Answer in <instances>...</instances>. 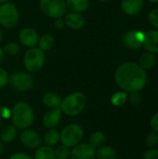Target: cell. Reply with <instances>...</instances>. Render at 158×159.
<instances>
[{
  "label": "cell",
  "instance_id": "7402d4cb",
  "mask_svg": "<svg viewBox=\"0 0 158 159\" xmlns=\"http://www.w3.org/2000/svg\"><path fill=\"white\" fill-rule=\"evenodd\" d=\"M67 7L73 12L81 13L88 9V0H65Z\"/></svg>",
  "mask_w": 158,
  "mask_h": 159
},
{
  "label": "cell",
  "instance_id": "ee69618b",
  "mask_svg": "<svg viewBox=\"0 0 158 159\" xmlns=\"http://www.w3.org/2000/svg\"><path fill=\"white\" fill-rule=\"evenodd\" d=\"M1 127H2V119L0 118V129H1Z\"/></svg>",
  "mask_w": 158,
  "mask_h": 159
},
{
  "label": "cell",
  "instance_id": "8992f818",
  "mask_svg": "<svg viewBox=\"0 0 158 159\" xmlns=\"http://www.w3.org/2000/svg\"><path fill=\"white\" fill-rule=\"evenodd\" d=\"M40 8L42 12L50 18H62L67 13L65 0H40Z\"/></svg>",
  "mask_w": 158,
  "mask_h": 159
},
{
  "label": "cell",
  "instance_id": "d6986e66",
  "mask_svg": "<svg viewBox=\"0 0 158 159\" xmlns=\"http://www.w3.org/2000/svg\"><path fill=\"white\" fill-rule=\"evenodd\" d=\"M18 135V129L12 124L7 125L0 131V141L3 143H12Z\"/></svg>",
  "mask_w": 158,
  "mask_h": 159
},
{
  "label": "cell",
  "instance_id": "1f68e13d",
  "mask_svg": "<svg viewBox=\"0 0 158 159\" xmlns=\"http://www.w3.org/2000/svg\"><path fill=\"white\" fill-rule=\"evenodd\" d=\"M143 159H158V149L151 148L143 154Z\"/></svg>",
  "mask_w": 158,
  "mask_h": 159
},
{
  "label": "cell",
  "instance_id": "5bb4252c",
  "mask_svg": "<svg viewBox=\"0 0 158 159\" xmlns=\"http://www.w3.org/2000/svg\"><path fill=\"white\" fill-rule=\"evenodd\" d=\"M142 47L149 52L158 54V30H150L144 33Z\"/></svg>",
  "mask_w": 158,
  "mask_h": 159
},
{
  "label": "cell",
  "instance_id": "ffe728a7",
  "mask_svg": "<svg viewBox=\"0 0 158 159\" xmlns=\"http://www.w3.org/2000/svg\"><path fill=\"white\" fill-rule=\"evenodd\" d=\"M96 159H117V152L109 145H102L96 149Z\"/></svg>",
  "mask_w": 158,
  "mask_h": 159
},
{
  "label": "cell",
  "instance_id": "ba28073f",
  "mask_svg": "<svg viewBox=\"0 0 158 159\" xmlns=\"http://www.w3.org/2000/svg\"><path fill=\"white\" fill-rule=\"evenodd\" d=\"M8 83L19 92H26L34 86V79L30 74L26 72H14L8 76Z\"/></svg>",
  "mask_w": 158,
  "mask_h": 159
},
{
  "label": "cell",
  "instance_id": "30bf717a",
  "mask_svg": "<svg viewBox=\"0 0 158 159\" xmlns=\"http://www.w3.org/2000/svg\"><path fill=\"white\" fill-rule=\"evenodd\" d=\"M69 159H96V149L88 143H80L70 149Z\"/></svg>",
  "mask_w": 158,
  "mask_h": 159
},
{
  "label": "cell",
  "instance_id": "4dcf8cb0",
  "mask_svg": "<svg viewBox=\"0 0 158 159\" xmlns=\"http://www.w3.org/2000/svg\"><path fill=\"white\" fill-rule=\"evenodd\" d=\"M128 101L129 102V103L131 105L138 106L142 102V96H141L140 92H132V93H129V95L128 97Z\"/></svg>",
  "mask_w": 158,
  "mask_h": 159
},
{
  "label": "cell",
  "instance_id": "603a6c76",
  "mask_svg": "<svg viewBox=\"0 0 158 159\" xmlns=\"http://www.w3.org/2000/svg\"><path fill=\"white\" fill-rule=\"evenodd\" d=\"M34 159H55L54 157V149L53 147L41 145L37 149H35Z\"/></svg>",
  "mask_w": 158,
  "mask_h": 159
},
{
  "label": "cell",
  "instance_id": "484cf974",
  "mask_svg": "<svg viewBox=\"0 0 158 159\" xmlns=\"http://www.w3.org/2000/svg\"><path fill=\"white\" fill-rule=\"evenodd\" d=\"M128 93L124 90L115 92L111 97V103L115 107H120L125 104L128 101Z\"/></svg>",
  "mask_w": 158,
  "mask_h": 159
},
{
  "label": "cell",
  "instance_id": "f546056e",
  "mask_svg": "<svg viewBox=\"0 0 158 159\" xmlns=\"http://www.w3.org/2000/svg\"><path fill=\"white\" fill-rule=\"evenodd\" d=\"M147 20H148L150 25H152L155 29L158 30V7L152 9L148 13Z\"/></svg>",
  "mask_w": 158,
  "mask_h": 159
},
{
  "label": "cell",
  "instance_id": "e0dca14e",
  "mask_svg": "<svg viewBox=\"0 0 158 159\" xmlns=\"http://www.w3.org/2000/svg\"><path fill=\"white\" fill-rule=\"evenodd\" d=\"M61 140L60 131L57 129H48L42 136V143L44 145L54 147L58 145Z\"/></svg>",
  "mask_w": 158,
  "mask_h": 159
},
{
  "label": "cell",
  "instance_id": "f1b7e54d",
  "mask_svg": "<svg viewBox=\"0 0 158 159\" xmlns=\"http://www.w3.org/2000/svg\"><path fill=\"white\" fill-rule=\"evenodd\" d=\"M3 50L5 53H7V55H10V56H15L17 55L20 48V46L15 43V42H10V43H7V45H5V47L3 48Z\"/></svg>",
  "mask_w": 158,
  "mask_h": 159
},
{
  "label": "cell",
  "instance_id": "7c38bea8",
  "mask_svg": "<svg viewBox=\"0 0 158 159\" xmlns=\"http://www.w3.org/2000/svg\"><path fill=\"white\" fill-rule=\"evenodd\" d=\"M62 113L60 108L49 109L42 117V125L47 129H56L61 120Z\"/></svg>",
  "mask_w": 158,
  "mask_h": 159
},
{
  "label": "cell",
  "instance_id": "b9f144b4",
  "mask_svg": "<svg viewBox=\"0 0 158 159\" xmlns=\"http://www.w3.org/2000/svg\"><path fill=\"white\" fill-rule=\"evenodd\" d=\"M6 2H7V0H0V5H2V4H4Z\"/></svg>",
  "mask_w": 158,
  "mask_h": 159
},
{
  "label": "cell",
  "instance_id": "7a4b0ae2",
  "mask_svg": "<svg viewBox=\"0 0 158 159\" xmlns=\"http://www.w3.org/2000/svg\"><path fill=\"white\" fill-rule=\"evenodd\" d=\"M11 122L17 129L30 128L34 121V112L32 106L25 102H16L11 109Z\"/></svg>",
  "mask_w": 158,
  "mask_h": 159
},
{
  "label": "cell",
  "instance_id": "f35d334b",
  "mask_svg": "<svg viewBox=\"0 0 158 159\" xmlns=\"http://www.w3.org/2000/svg\"><path fill=\"white\" fill-rule=\"evenodd\" d=\"M5 151V146H4V143L0 141V155H2Z\"/></svg>",
  "mask_w": 158,
  "mask_h": 159
},
{
  "label": "cell",
  "instance_id": "2e32d148",
  "mask_svg": "<svg viewBox=\"0 0 158 159\" xmlns=\"http://www.w3.org/2000/svg\"><path fill=\"white\" fill-rule=\"evenodd\" d=\"M64 22L65 24L73 29V30H79L84 26L85 23V19L84 17L77 12H70L66 13L64 16Z\"/></svg>",
  "mask_w": 158,
  "mask_h": 159
},
{
  "label": "cell",
  "instance_id": "836d02e7",
  "mask_svg": "<svg viewBox=\"0 0 158 159\" xmlns=\"http://www.w3.org/2000/svg\"><path fill=\"white\" fill-rule=\"evenodd\" d=\"M11 117V110L7 106H1L0 107V118L4 120L10 119Z\"/></svg>",
  "mask_w": 158,
  "mask_h": 159
},
{
  "label": "cell",
  "instance_id": "44dd1931",
  "mask_svg": "<svg viewBox=\"0 0 158 159\" xmlns=\"http://www.w3.org/2000/svg\"><path fill=\"white\" fill-rule=\"evenodd\" d=\"M156 64V56L154 53L149 52V51H145L143 52L139 60V65L145 71L147 70H151Z\"/></svg>",
  "mask_w": 158,
  "mask_h": 159
},
{
  "label": "cell",
  "instance_id": "9c48e42d",
  "mask_svg": "<svg viewBox=\"0 0 158 159\" xmlns=\"http://www.w3.org/2000/svg\"><path fill=\"white\" fill-rule=\"evenodd\" d=\"M20 143L27 149L35 150L42 145V136L33 129H24L19 135Z\"/></svg>",
  "mask_w": 158,
  "mask_h": 159
},
{
  "label": "cell",
  "instance_id": "f6af8a7d",
  "mask_svg": "<svg viewBox=\"0 0 158 159\" xmlns=\"http://www.w3.org/2000/svg\"><path fill=\"white\" fill-rule=\"evenodd\" d=\"M0 159H2V158H0Z\"/></svg>",
  "mask_w": 158,
  "mask_h": 159
},
{
  "label": "cell",
  "instance_id": "60d3db41",
  "mask_svg": "<svg viewBox=\"0 0 158 159\" xmlns=\"http://www.w3.org/2000/svg\"><path fill=\"white\" fill-rule=\"evenodd\" d=\"M152 4H158V0H148Z\"/></svg>",
  "mask_w": 158,
  "mask_h": 159
},
{
  "label": "cell",
  "instance_id": "ab89813d",
  "mask_svg": "<svg viewBox=\"0 0 158 159\" xmlns=\"http://www.w3.org/2000/svg\"><path fill=\"white\" fill-rule=\"evenodd\" d=\"M3 41V32L1 31V29H0V43Z\"/></svg>",
  "mask_w": 158,
  "mask_h": 159
},
{
  "label": "cell",
  "instance_id": "d4e9b609",
  "mask_svg": "<svg viewBox=\"0 0 158 159\" xmlns=\"http://www.w3.org/2000/svg\"><path fill=\"white\" fill-rule=\"evenodd\" d=\"M38 48L44 52L49 50L54 45V37L49 34H45L38 39Z\"/></svg>",
  "mask_w": 158,
  "mask_h": 159
},
{
  "label": "cell",
  "instance_id": "d590c367",
  "mask_svg": "<svg viewBox=\"0 0 158 159\" xmlns=\"http://www.w3.org/2000/svg\"><path fill=\"white\" fill-rule=\"evenodd\" d=\"M8 159H34V157H31L28 154H25V153H22V152H17V153L12 154L8 157Z\"/></svg>",
  "mask_w": 158,
  "mask_h": 159
},
{
  "label": "cell",
  "instance_id": "cb8c5ba5",
  "mask_svg": "<svg viewBox=\"0 0 158 159\" xmlns=\"http://www.w3.org/2000/svg\"><path fill=\"white\" fill-rule=\"evenodd\" d=\"M106 143V136L102 131L97 130L91 133L88 138V143L95 149L104 145Z\"/></svg>",
  "mask_w": 158,
  "mask_h": 159
},
{
  "label": "cell",
  "instance_id": "8d00e7d4",
  "mask_svg": "<svg viewBox=\"0 0 158 159\" xmlns=\"http://www.w3.org/2000/svg\"><path fill=\"white\" fill-rule=\"evenodd\" d=\"M54 25H55V27H56L57 29H59V30L62 29V28L64 27V25H65L64 20H63L62 18H57V19L55 20Z\"/></svg>",
  "mask_w": 158,
  "mask_h": 159
},
{
  "label": "cell",
  "instance_id": "ac0fdd59",
  "mask_svg": "<svg viewBox=\"0 0 158 159\" xmlns=\"http://www.w3.org/2000/svg\"><path fill=\"white\" fill-rule=\"evenodd\" d=\"M61 98L55 92H46L42 96V102L43 104L49 108H60L61 103Z\"/></svg>",
  "mask_w": 158,
  "mask_h": 159
},
{
  "label": "cell",
  "instance_id": "5b68a950",
  "mask_svg": "<svg viewBox=\"0 0 158 159\" xmlns=\"http://www.w3.org/2000/svg\"><path fill=\"white\" fill-rule=\"evenodd\" d=\"M45 52L39 48H30L23 56V64L30 73L39 72L45 64Z\"/></svg>",
  "mask_w": 158,
  "mask_h": 159
},
{
  "label": "cell",
  "instance_id": "7bdbcfd3",
  "mask_svg": "<svg viewBox=\"0 0 158 159\" xmlns=\"http://www.w3.org/2000/svg\"><path fill=\"white\" fill-rule=\"evenodd\" d=\"M98 1H100V2H107L109 0H98Z\"/></svg>",
  "mask_w": 158,
  "mask_h": 159
},
{
  "label": "cell",
  "instance_id": "3957f363",
  "mask_svg": "<svg viewBox=\"0 0 158 159\" xmlns=\"http://www.w3.org/2000/svg\"><path fill=\"white\" fill-rule=\"evenodd\" d=\"M87 97L81 91H74L61 100L60 109L62 114L74 117L79 116L86 108Z\"/></svg>",
  "mask_w": 158,
  "mask_h": 159
},
{
  "label": "cell",
  "instance_id": "4316f807",
  "mask_svg": "<svg viewBox=\"0 0 158 159\" xmlns=\"http://www.w3.org/2000/svg\"><path fill=\"white\" fill-rule=\"evenodd\" d=\"M55 159H69L70 157V148L66 147L63 144L58 145L54 149Z\"/></svg>",
  "mask_w": 158,
  "mask_h": 159
},
{
  "label": "cell",
  "instance_id": "74e56055",
  "mask_svg": "<svg viewBox=\"0 0 158 159\" xmlns=\"http://www.w3.org/2000/svg\"><path fill=\"white\" fill-rule=\"evenodd\" d=\"M4 54H5V52H4L3 48H0V65H1V63L3 62V60H4Z\"/></svg>",
  "mask_w": 158,
  "mask_h": 159
},
{
  "label": "cell",
  "instance_id": "e575fe53",
  "mask_svg": "<svg viewBox=\"0 0 158 159\" xmlns=\"http://www.w3.org/2000/svg\"><path fill=\"white\" fill-rule=\"evenodd\" d=\"M150 128L153 131L158 133V112L152 116L150 119Z\"/></svg>",
  "mask_w": 158,
  "mask_h": 159
},
{
  "label": "cell",
  "instance_id": "4fadbf2b",
  "mask_svg": "<svg viewBox=\"0 0 158 159\" xmlns=\"http://www.w3.org/2000/svg\"><path fill=\"white\" fill-rule=\"evenodd\" d=\"M19 39L24 47L34 48L37 45L39 36H38V34L36 33L35 30L29 28V27H26V28H23L20 32Z\"/></svg>",
  "mask_w": 158,
  "mask_h": 159
},
{
  "label": "cell",
  "instance_id": "83f0119b",
  "mask_svg": "<svg viewBox=\"0 0 158 159\" xmlns=\"http://www.w3.org/2000/svg\"><path fill=\"white\" fill-rule=\"evenodd\" d=\"M145 143L146 145L149 147V149L151 148H157L158 146V133L156 131H151L148 133V135L146 136L145 139Z\"/></svg>",
  "mask_w": 158,
  "mask_h": 159
},
{
  "label": "cell",
  "instance_id": "9a60e30c",
  "mask_svg": "<svg viewBox=\"0 0 158 159\" xmlns=\"http://www.w3.org/2000/svg\"><path fill=\"white\" fill-rule=\"evenodd\" d=\"M143 7V0H122L121 8L128 16H136Z\"/></svg>",
  "mask_w": 158,
  "mask_h": 159
},
{
  "label": "cell",
  "instance_id": "6da1fadb",
  "mask_svg": "<svg viewBox=\"0 0 158 159\" xmlns=\"http://www.w3.org/2000/svg\"><path fill=\"white\" fill-rule=\"evenodd\" d=\"M116 85L127 93L140 92L147 83V74L139 63L128 61L119 65L115 72Z\"/></svg>",
  "mask_w": 158,
  "mask_h": 159
},
{
  "label": "cell",
  "instance_id": "d6a6232c",
  "mask_svg": "<svg viewBox=\"0 0 158 159\" xmlns=\"http://www.w3.org/2000/svg\"><path fill=\"white\" fill-rule=\"evenodd\" d=\"M8 83V75L3 68H0V89H3Z\"/></svg>",
  "mask_w": 158,
  "mask_h": 159
},
{
  "label": "cell",
  "instance_id": "52a82bcc",
  "mask_svg": "<svg viewBox=\"0 0 158 159\" xmlns=\"http://www.w3.org/2000/svg\"><path fill=\"white\" fill-rule=\"evenodd\" d=\"M18 20L19 11L14 4L6 2L0 5V24L3 27L11 29L17 25Z\"/></svg>",
  "mask_w": 158,
  "mask_h": 159
},
{
  "label": "cell",
  "instance_id": "277c9868",
  "mask_svg": "<svg viewBox=\"0 0 158 159\" xmlns=\"http://www.w3.org/2000/svg\"><path fill=\"white\" fill-rule=\"evenodd\" d=\"M60 134V142L61 144L71 149L82 142L84 137V129L81 125L77 123H71L66 125L61 129Z\"/></svg>",
  "mask_w": 158,
  "mask_h": 159
},
{
  "label": "cell",
  "instance_id": "8fae6325",
  "mask_svg": "<svg viewBox=\"0 0 158 159\" xmlns=\"http://www.w3.org/2000/svg\"><path fill=\"white\" fill-rule=\"evenodd\" d=\"M144 40V33L137 30H129L123 35L124 45L132 50H138L142 47Z\"/></svg>",
  "mask_w": 158,
  "mask_h": 159
}]
</instances>
